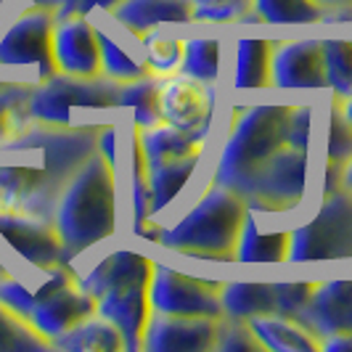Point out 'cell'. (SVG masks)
Masks as SVG:
<instances>
[{
  "label": "cell",
  "mask_w": 352,
  "mask_h": 352,
  "mask_svg": "<svg viewBox=\"0 0 352 352\" xmlns=\"http://www.w3.org/2000/svg\"><path fill=\"white\" fill-rule=\"evenodd\" d=\"M98 130L93 124L53 127L32 122L19 138L3 143L0 154L32 148L43 157V164H0V212L35 214L53 223L61 191L98 151Z\"/></svg>",
  "instance_id": "obj_1"
},
{
  "label": "cell",
  "mask_w": 352,
  "mask_h": 352,
  "mask_svg": "<svg viewBox=\"0 0 352 352\" xmlns=\"http://www.w3.org/2000/svg\"><path fill=\"white\" fill-rule=\"evenodd\" d=\"M151 276L154 260L130 249L111 252L93 265L90 273L80 276V286L96 300V313L122 334L127 352L143 350V334L154 313Z\"/></svg>",
  "instance_id": "obj_2"
},
{
  "label": "cell",
  "mask_w": 352,
  "mask_h": 352,
  "mask_svg": "<svg viewBox=\"0 0 352 352\" xmlns=\"http://www.w3.org/2000/svg\"><path fill=\"white\" fill-rule=\"evenodd\" d=\"M53 226L64 244V260H74L117 230V170L98 151L74 173L58 196Z\"/></svg>",
  "instance_id": "obj_3"
},
{
  "label": "cell",
  "mask_w": 352,
  "mask_h": 352,
  "mask_svg": "<svg viewBox=\"0 0 352 352\" xmlns=\"http://www.w3.org/2000/svg\"><path fill=\"white\" fill-rule=\"evenodd\" d=\"M294 106L260 104L249 109H236V122L223 143L212 183L230 188L244 199L254 175L263 170L276 151L286 146V130Z\"/></svg>",
  "instance_id": "obj_4"
},
{
  "label": "cell",
  "mask_w": 352,
  "mask_h": 352,
  "mask_svg": "<svg viewBox=\"0 0 352 352\" xmlns=\"http://www.w3.org/2000/svg\"><path fill=\"white\" fill-rule=\"evenodd\" d=\"M247 212V201L236 191L212 183L177 223L162 228L159 247L180 252L194 260L233 263Z\"/></svg>",
  "instance_id": "obj_5"
},
{
  "label": "cell",
  "mask_w": 352,
  "mask_h": 352,
  "mask_svg": "<svg viewBox=\"0 0 352 352\" xmlns=\"http://www.w3.org/2000/svg\"><path fill=\"white\" fill-rule=\"evenodd\" d=\"M352 260V194L339 188L323 196L318 212L289 230V263Z\"/></svg>",
  "instance_id": "obj_6"
},
{
  "label": "cell",
  "mask_w": 352,
  "mask_h": 352,
  "mask_svg": "<svg viewBox=\"0 0 352 352\" xmlns=\"http://www.w3.org/2000/svg\"><path fill=\"white\" fill-rule=\"evenodd\" d=\"M74 109H120V82L98 77H72L56 72L53 77L35 82L30 111L32 120L53 127H72Z\"/></svg>",
  "instance_id": "obj_7"
},
{
  "label": "cell",
  "mask_w": 352,
  "mask_h": 352,
  "mask_svg": "<svg viewBox=\"0 0 352 352\" xmlns=\"http://www.w3.org/2000/svg\"><path fill=\"white\" fill-rule=\"evenodd\" d=\"M96 313V300L80 286V276L74 267H53L45 273V281L35 289V307L30 316V326L45 342H56L72 326Z\"/></svg>",
  "instance_id": "obj_8"
},
{
  "label": "cell",
  "mask_w": 352,
  "mask_h": 352,
  "mask_svg": "<svg viewBox=\"0 0 352 352\" xmlns=\"http://www.w3.org/2000/svg\"><path fill=\"white\" fill-rule=\"evenodd\" d=\"M307 162L310 154L292 148L289 143L254 175L244 194L247 207L254 214H283L297 210L307 194Z\"/></svg>",
  "instance_id": "obj_9"
},
{
  "label": "cell",
  "mask_w": 352,
  "mask_h": 352,
  "mask_svg": "<svg viewBox=\"0 0 352 352\" xmlns=\"http://www.w3.org/2000/svg\"><path fill=\"white\" fill-rule=\"evenodd\" d=\"M53 32L56 11L30 6L0 35V67H35L37 82L53 77Z\"/></svg>",
  "instance_id": "obj_10"
},
{
  "label": "cell",
  "mask_w": 352,
  "mask_h": 352,
  "mask_svg": "<svg viewBox=\"0 0 352 352\" xmlns=\"http://www.w3.org/2000/svg\"><path fill=\"white\" fill-rule=\"evenodd\" d=\"M223 281H204L186 276L164 263H154L151 276V310L159 316L223 318L220 302Z\"/></svg>",
  "instance_id": "obj_11"
},
{
  "label": "cell",
  "mask_w": 352,
  "mask_h": 352,
  "mask_svg": "<svg viewBox=\"0 0 352 352\" xmlns=\"http://www.w3.org/2000/svg\"><path fill=\"white\" fill-rule=\"evenodd\" d=\"M0 239L16 252L27 265L48 273L67 265L64 244L51 220L21 212H0ZM69 267V265H67Z\"/></svg>",
  "instance_id": "obj_12"
},
{
  "label": "cell",
  "mask_w": 352,
  "mask_h": 352,
  "mask_svg": "<svg viewBox=\"0 0 352 352\" xmlns=\"http://www.w3.org/2000/svg\"><path fill=\"white\" fill-rule=\"evenodd\" d=\"M270 88L278 90H320L326 88L323 45L318 37L276 43L270 64Z\"/></svg>",
  "instance_id": "obj_13"
},
{
  "label": "cell",
  "mask_w": 352,
  "mask_h": 352,
  "mask_svg": "<svg viewBox=\"0 0 352 352\" xmlns=\"http://www.w3.org/2000/svg\"><path fill=\"white\" fill-rule=\"evenodd\" d=\"M53 61L56 69L72 77H98L101 74L98 27L90 24L88 16L56 19Z\"/></svg>",
  "instance_id": "obj_14"
},
{
  "label": "cell",
  "mask_w": 352,
  "mask_h": 352,
  "mask_svg": "<svg viewBox=\"0 0 352 352\" xmlns=\"http://www.w3.org/2000/svg\"><path fill=\"white\" fill-rule=\"evenodd\" d=\"M159 111H162V122L180 127V130H196L201 124L212 122L214 88L199 82L194 77H186L180 72L162 77Z\"/></svg>",
  "instance_id": "obj_15"
},
{
  "label": "cell",
  "mask_w": 352,
  "mask_h": 352,
  "mask_svg": "<svg viewBox=\"0 0 352 352\" xmlns=\"http://www.w3.org/2000/svg\"><path fill=\"white\" fill-rule=\"evenodd\" d=\"M217 320L214 318H186L151 313L143 350L146 352H210L214 350Z\"/></svg>",
  "instance_id": "obj_16"
},
{
  "label": "cell",
  "mask_w": 352,
  "mask_h": 352,
  "mask_svg": "<svg viewBox=\"0 0 352 352\" xmlns=\"http://www.w3.org/2000/svg\"><path fill=\"white\" fill-rule=\"evenodd\" d=\"M297 323H302L318 342L331 334H352V281H316Z\"/></svg>",
  "instance_id": "obj_17"
},
{
  "label": "cell",
  "mask_w": 352,
  "mask_h": 352,
  "mask_svg": "<svg viewBox=\"0 0 352 352\" xmlns=\"http://www.w3.org/2000/svg\"><path fill=\"white\" fill-rule=\"evenodd\" d=\"M212 122L201 124L196 130H180L167 122H159L154 127H135L138 130V141H141L146 164H162V162H173V159L186 157H201L204 143L210 135Z\"/></svg>",
  "instance_id": "obj_18"
},
{
  "label": "cell",
  "mask_w": 352,
  "mask_h": 352,
  "mask_svg": "<svg viewBox=\"0 0 352 352\" xmlns=\"http://www.w3.org/2000/svg\"><path fill=\"white\" fill-rule=\"evenodd\" d=\"M111 16L127 32L141 37L162 24H191L194 8L191 0H122Z\"/></svg>",
  "instance_id": "obj_19"
},
{
  "label": "cell",
  "mask_w": 352,
  "mask_h": 352,
  "mask_svg": "<svg viewBox=\"0 0 352 352\" xmlns=\"http://www.w3.org/2000/svg\"><path fill=\"white\" fill-rule=\"evenodd\" d=\"M220 302L226 318L252 320L260 316H278L276 281H223Z\"/></svg>",
  "instance_id": "obj_20"
},
{
  "label": "cell",
  "mask_w": 352,
  "mask_h": 352,
  "mask_svg": "<svg viewBox=\"0 0 352 352\" xmlns=\"http://www.w3.org/2000/svg\"><path fill=\"white\" fill-rule=\"evenodd\" d=\"M236 263H260V265H278L289 263V230H273L263 233L257 228V217L249 210L241 233H239V244H236Z\"/></svg>",
  "instance_id": "obj_21"
},
{
  "label": "cell",
  "mask_w": 352,
  "mask_h": 352,
  "mask_svg": "<svg viewBox=\"0 0 352 352\" xmlns=\"http://www.w3.org/2000/svg\"><path fill=\"white\" fill-rule=\"evenodd\" d=\"M265 352H320L318 339L302 323L283 316H260L249 320Z\"/></svg>",
  "instance_id": "obj_22"
},
{
  "label": "cell",
  "mask_w": 352,
  "mask_h": 352,
  "mask_svg": "<svg viewBox=\"0 0 352 352\" xmlns=\"http://www.w3.org/2000/svg\"><path fill=\"white\" fill-rule=\"evenodd\" d=\"M273 40L265 37H241L236 43V72L233 88L260 90L270 88V64H273Z\"/></svg>",
  "instance_id": "obj_23"
},
{
  "label": "cell",
  "mask_w": 352,
  "mask_h": 352,
  "mask_svg": "<svg viewBox=\"0 0 352 352\" xmlns=\"http://www.w3.org/2000/svg\"><path fill=\"white\" fill-rule=\"evenodd\" d=\"M53 350L64 352H120L124 350L122 334L98 313L72 326L67 334H61L51 344Z\"/></svg>",
  "instance_id": "obj_24"
},
{
  "label": "cell",
  "mask_w": 352,
  "mask_h": 352,
  "mask_svg": "<svg viewBox=\"0 0 352 352\" xmlns=\"http://www.w3.org/2000/svg\"><path fill=\"white\" fill-rule=\"evenodd\" d=\"M201 157H186L173 159V162H162V164H146L148 167V188H151V217H157L167 210L177 194L188 186L191 175L199 167Z\"/></svg>",
  "instance_id": "obj_25"
},
{
  "label": "cell",
  "mask_w": 352,
  "mask_h": 352,
  "mask_svg": "<svg viewBox=\"0 0 352 352\" xmlns=\"http://www.w3.org/2000/svg\"><path fill=\"white\" fill-rule=\"evenodd\" d=\"M35 85L30 82H0V146L19 138L32 120L30 101Z\"/></svg>",
  "instance_id": "obj_26"
},
{
  "label": "cell",
  "mask_w": 352,
  "mask_h": 352,
  "mask_svg": "<svg viewBox=\"0 0 352 352\" xmlns=\"http://www.w3.org/2000/svg\"><path fill=\"white\" fill-rule=\"evenodd\" d=\"M159 88H162V77L159 74H146L130 82H120V109L127 106L133 109V122L135 127H154L162 122V111H159Z\"/></svg>",
  "instance_id": "obj_27"
},
{
  "label": "cell",
  "mask_w": 352,
  "mask_h": 352,
  "mask_svg": "<svg viewBox=\"0 0 352 352\" xmlns=\"http://www.w3.org/2000/svg\"><path fill=\"white\" fill-rule=\"evenodd\" d=\"M138 45L143 53L141 61L151 74H159V77L177 74L180 61H183V40L180 37L164 35L159 27H154L138 37Z\"/></svg>",
  "instance_id": "obj_28"
},
{
  "label": "cell",
  "mask_w": 352,
  "mask_h": 352,
  "mask_svg": "<svg viewBox=\"0 0 352 352\" xmlns=\"http://www.w3.org/2000/svg\"><path fill=\"white\" fill-rule=\"evenodd\" d=\"M180 74L194 77L204 85H214L220 74V40L217 37H188L183 40Z\"/></svg>",
  "instance_id": "obj_29"
},
{
  "label": "cell",
  "mask_w": 352,
  "mask_h": 352,
  "mask_svg": "<svg viewBox=\"0 0 352 352\" xmlns=\"http://www.w3.org/2000/svg\"><path fill=\"white\" fill-rule=\"evenodd\" d=\"M254 11L263 24L276 27H305L320 24L323 8L316 0H254Z\"/></svg>",
  "instance_id": "obj_30"
},
{
  "label": "cell",
  "mask_w": 352,
  "mask_h": 352,
  "mask_svg": "<svg viewBox=\"0 0 352 352\" xmlns=\"http://www.w3.org/2000/svg\"><path fill=\"white\" fill-rule=\"evenodd\" d=\"M323 45V67H326V88H331L339 101L352 96V40L329 37Z\"/></svg>",
  "instance_id": "obj_31"
},
{
  "label": "cell",
  "mask_w": 352,
  "mask_h": 352,
  "mask_svg": "<svg viewBox=\"0 0 352 352\" xmlns=\"http://www.w3.org/2000/svg\"><path fill=\"white\" fill-rule=\"evenodd\" d=\"M51 342H45L35 329L0 305V352H48Z\"/></svg>",
  "instance_id": "obj_32"
},
{
  "label": "cell",
  "mask_w": 352,
  "mask_h": 352,
  "mask_svg": "<svg viewBox=\"0 0 352 352\" xmlns=\"http://www.w3.org/2000/svg\"><path fill=\"white\" fill-rule=\"evenodd\" d=\"M98 45H101V74L104 77L114 80V82H130V80L148 74L146 64L133 58L120 43H114L106 35L104 30H98Z\"/></svg>",
  "instance_id": "obj_33"
},
{
  "label": "cell",
  "mask_w": 352,
  "mask_h": 352,
  "mask_svg": "<svg viewBox=\"0 0 352 352\" xmlns=\"http://www.w3.org/2000/svg\"><path fill=\"white\" fill-rule=\"evenodd\" d=\"M151 220V188H148V167L143 157L138 130L133 133V233Z\"/></svg>",
  "instance_id": "obj_34"
},
{
  "label": "cell",
  "mask_w": 352,
  "mask_h": 352,
  "mask_svg": "<svg viewBox=\"0 0 352 352\" xmlns=\"http://www.w3.org/2000/svg\"><path fill=\"white\" fill-rule=\"evenodd\" d=\"M352 159V124L342 114V101L334 98L326 117V162L347 164Z\"/></svg>",
  "instance_id": "obj_35"
},
{
  "label": "cell",
  "mask_w": 352,
  "mask_h": 352,
  "mask_svg": "<svg viewBox=\"0 0 352 352\" xmlns=\"http://www.w3.org/2000/svg\"><path fill=\"white\" fill-rule=\"evenodd\" d=\"M199 24H236L254 11V0H191Z\"/></svg>",
  "instance_id": "obj_36"
},
{
  "label": "cell",
  "mask_w": 352,
  "mask_h": 352,
  "mask_svg": "<svg viewBox=\"0 0 352 352\" xmlns=\"http://www.w3.org/2000/svg\"><path fill=\"white\" fill-rule=\"evenodd\" d=\"M217 352H265L260 339L254 336L249 320L239 318H220L217 320V336H214Z\"/></svg>",
  "instance_id": "obj_37"
},
{
  "label": "cell",
  "mask_w": 352,
  "mask_h": 352,
  "mask_svg": "<svg viewBox=\"0 0 352 352\" xmlns=\"http://www.w3.org/2000/svg\"><path fill=\"white\" fill-rule=\"evenodd\" d=\"M0 305H6L11 313L24 318L27 323H30L32 307H35V289L19 281L3 263H0Z\"/></svg>",
  "instance_id": "obj_38"
},
{
  "label": "cell",
  "mask_w": 352,
  "mask_h": 352,
  "mask_svg": "<svg viewBox=\"0 0 352 352\" xmlns=\"http://www.w3.org/2000/svg\"><path fill=\"white\" fill-rule=\"evenodd\" d=\"M316 289V281H276V292H278V316L297 320L305 305L310 300Z\"/></svg>",
  "instance_id": "obj_39"
},
{
  "label": "cell",
  "mask_w": 352,
  "mask_h": 352,
  "mask_svg": "<svg viewBox=\"0 0 352 352\" xmlns=\"http://www.w3.org/2000/svg\"><path fill=\"white\" fill-rule=\"evenodd\" d=\"M313 120H316V109L313 106H294L292 117H289V130H286V141L292 148L310 154V135H313Z\"/></svg>",
  "instance_id": "obj_40"
},
{
  "label": "cell",
  "mask_w": 352,
  "mask_h": 352,
  "mask_svg": "<svg viewBox=\"0 0 352 352\" xmlns=\"http://www.w3.org/2000/svg\"><path fill=\"white\" fill-rule=\"evenodd\" d=\"M122 0H69L64 3L58 11H56V19H67V16H90L93 11H106L111 14Z\"/></svg>",
  "instance_id": "obj_41"
},
{
  "label": "cell",
  "mask_w": 352,
  "mask_h": 352,
  "mask_svg": "<svg viewBox=\"0 0 352 352\" xmlns=\"http://www.w3.org/2000/svg\"><path fill=\"white\" fill-rule=\"evenodd\" d=\"M98 154L117 170V127L106 124L98 130Z\"/></svg>",
  "instance_id": "obj_42"
},
{
  "label": "cell",
  "mask_w": 352,
  "mask_h": 352,
  "mask_svg": "<svg viewBox=\"0 0 352 352\" xmlns=\"http://www.w3.org/2000/svg\"><path fill=\"white\" fill-rule=\"evenodd\" d=\"M342 177H344V164H336V162H326V175H323V196L334 194L342 186Z\"/></svg>",
  "instance_id": "obj_43"
},
{
  "label": "cell",
  "mask_w": 352,
  "mask_h": 352,
  "mask_svg": "<svg viewBox=\"0 0 352 352\" xmlns=\"http://www.w3.org/2000/svg\"><path fill=\"white\" fill-rule=\"evenodd\" d=\"M318 344H320V352H352V334L323 336Z\"/></svg>",
  "instance_id": "obj_44"
},
{
  "label": "cell",
  "mask_w": 352,
  "mask_h": 352,
  "mask_svg": "<svg viewBox=\"0 0 352 352\" xmlns=\"http://www.w3.org/2000/svg\"><path fill=\"white\" fill-rule=\"evenodd\" d=\"M323 24H344L352 21V8H331V11H323Z\"/></svg>",
  "instance_id": "obj_45"
},
{
  "label": "cell",
  "mask_w": 352,
  "mask_h": 352,
  "mask_svg": "<svg viewBox=\"0 0 352 352\" xmlns=\"http://www.w3.org/2000/svg\"><path fill=\"white\" fill-rule=\"evenodd\" d=\"M323 11H331V8H352V0H316Z\"/></svg>",
  "instance_id": "obj_46"
},
{
  "label": "cell",
  "mask_w": 352,
  "mask_h": 352,
  "mask_svg": "<svg viewBox=\"0 0 352 352\" xmlns=\"http://www.w3.org/2000/svg\"><path fill=\"white\" fill-rule=\"evenodd\" d=\"M67 0H30V6H40V8H48V11H58Z\"/></svg>",
  "instance_id": "obj_47"
},
{
  "label": "cell",
  "mask_w": 352,
  "mask_h": 352,
  "mask_svg": "<svg viewBox=\"0 0 352 352\" xmlns=\"http://www.w3.org/2000/svg\"><path fill=\"white\" fill-rule=\"evenodd\" d=\"M342 186L352 194V159L344 164V177H342Z\"/></svg>",
  "instance_id": "obj_48"
},
{
  "label": "cell",
  "mask_w": 352,
  "mask_h": 352,
  "mask_svg": "<svg viewBox=\"0 0 352 352\" xmlns=\"http://www.w3.org/2000/svg\"><path fill=\"white\" fill-rule=\"evenodd\" d=\"M342 114H344V120H347V122L352 124V96L342 101Z\"/></svg>",
  "instance_id": "obj_49"
},
{
  "label": "cell",
  "mask_w": 352,
  "mask_h": 352,
  "mask_svg": "<svg viewBox=\"0 0 352 352\" xmlns=\"http://www.w3.org/2000/svg\"><path fill=\"white\" fill-rule=\"evenodd\" d=\"M0 8H3V0H0Z\"/></svg>",
  "instance_id": "obj_50"
},
{
  "label": "cell",
  "mask_w": 352,
  "mask_h": 352,
  "mask_svg": "<svg viewBox=\"0 0 352 352\" xmlns=\"http://www.w3.org/2000/svg\"><path fill=\"white\" fill-rule=\"evenodd\" d=\"M67 3H69V0H67Z\"/></svg>",
  "instance_id": "obj_51"
}]
</instances>
